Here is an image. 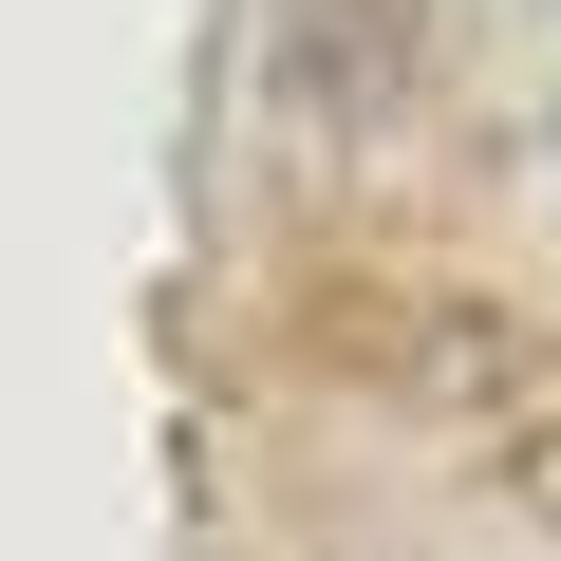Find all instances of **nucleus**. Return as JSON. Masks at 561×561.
Returning <instances> with one entry per match:
<instances>
[{"mask_svg":"<svg viewBox=\"0 0 561 561\" xmlns=\"http://www.w3.org/2000/svg\"><path fill=\"white\" fill-rule=\"evenodd\" d=\"M542 150H561V113H542Z\"/></svg>","mask_w":561,"mask_h":561,"instance_id":"obj_1","label":"nucleus"}]
</instances>
